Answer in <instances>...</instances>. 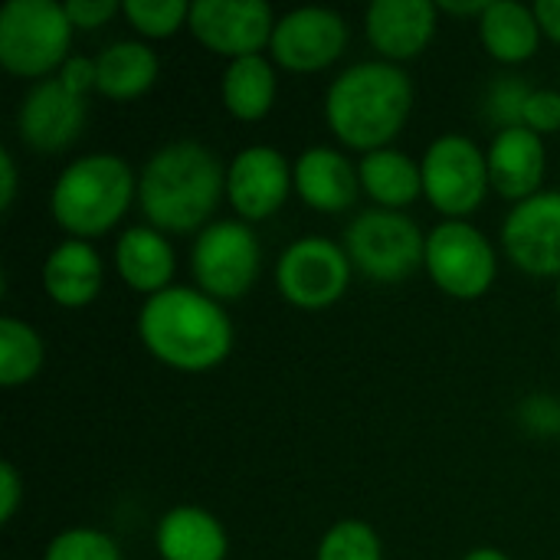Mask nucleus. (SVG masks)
I'll return each instance as SVG.
<instances>
[{"mask_svg":"<svg viewBox=\"0 0 560 560\" xmlns=\"http://www.w3.org/2000/svg\"><path fill=\"white\" fill-rule=\"evenodd\" d=\"M144 348L167 368L200 374L217 368L233 348V325L217 299L194 289H164L141 308Z\"/></svg>","mask_w":560,"mask_h":560,"instance_id":"f257e3e1","label":"nucleus"},{"mask_svg":"<svg viewBox=\"0 0 560 560\" xmlns=\"http://www.w3.org/2000/svg\"><path fill=\"white\" fill-rule=\"evenodd\" d=\"M413 105V85L407 72L387 59L358 62L345 69L325 102V115L338 141L354 151H381L407 121Z\"/></svg>","mask_w":560,"mask_h":560,"instance_id":"f03ea898","label":"nucleus"},{"mask_svg":"<svg viewBox=\"0 0 560 560\" xmlns=\"http://www.w3.org/2000/svg\"><path fill=\"white\" fill-rule=\"evenodd\" d=\"M226 187L213 151L197 141H174L161 148L141 171L138 200L154 230H197L220 203Z\"/></svg>","mask_w":560,"mask_h":560,"instance_id":"7ed1b4c3","label":"nucleus"},{"mask_svg":"<svg viewBox=\"0 0 560 560\" xmlns=\"http://www.w3.org/2000/svg\"><path fill=\"white\" fill-rule=\"evenodd\" d=\"M135 190L138 180L118 154H89L59 174L49 207L66 233L98 236L125 217Z\"/></svg>","mask_w":560,"mask_h":560,"instance_id":"20e7f679","label":"nucleus"},{"mask_svg":"<svg viewBox=\"0 0 560 560\" xmlns=\"http://www.w3.org/2000/svg\"><path fill=\"white\" fill-rule=\"evenodd\" d=\"M72 20L52 0H10L0 10V62L7 72L39 79L62 66L72 43Z\"/></svg>","mask_w":560,"mask_h":560,"instance_id":"39448f33","label":"nucleus"},{"mask_svg":"<svg viewBox=\"0 0 560 560\" xmlns=\"http://www.w3.org/2000/svg\"><path fill=\"white\" fill-rule=\"evenodd\" d=\"M348 259L377 282H400L427 259L420 226L397 210H368L345 233Z\"/></svg>","mask_w":560,"mask_h":560,"instance_id":"423d86ee","label":"nucleus"},{"mask_svg":"<svg viewBox=\"0 0 560 560\" xmlns=\"http://www.w3.org/2000/svg\"><path fill=\"white\" fill-rule=\"evenodd\" d=\"M420 171H423V194L450 220H463L466 213H472L482 203L486 190L492 187L486 154L463 135L436 138L423 154Z\"/></svg>","mask_w":560,"mask_h":560,"instance_id":"0eeeda50","label":"nucleus"},{"mask_svg":"<svg viewBox=\"0 0 560 560\" xmlns=\"http://www.w3.org/2000/svg\"><path fill=\"white\" fill-rule=\"evenodd\" d=\"M433 282L456 299H479L495 282V249L466 220H446L427 236V259Z\"/></svg>","mask_w":560,"mask_h":560,"instance_id":"6e6552de","label":"nucleus"},{"mask_svg":"<svg viewBox=\"0 0 560 560\" xmlns=\"http://www.w3.org/2000/svg\"><path fill=\"white\" fill-rule=\"evenodd\" d=\"M194 276L210 299H240L259 276L256 233L240 220H220L207 226L194 243Z\"/></svg>","mask_w":560,"mask_h":560,"instance_id":"1a4fd4ad","label":"nucleus"},{"mask_svg":"<svg viewBox=\"0 0 560 560\" xmlns=\"http://www.w3.org/2000/svg\"><path fill=\"white\" fill-rule=\"evenodd\" d=\"M351 279V259L338 243L322 236H305L292 243L276 269L279 292L299 308H328L335 305Z\"/></svg>","mask_w":560,"mask_h":560,"instance_id":"9d476101","label":"nucleus"},{"mask_svg":"<svg viewBox=\"0 0 560 560\" xmlns=\"http://www.w3.org/2000/svg\"><path fill=\"white\" fill-rule=\"evenodd\" d=\"M190 33L213 52L243 59L272 43V10L262 0H197L187 16Z\"/></svg>","mask_w":560,"mask_h":560,"instance_id":"9b49d317","label":"nucleus"},{"mask_svg":"<svg viewBox=\"0 0 560 560\" xmlns=\"http://www.w3.org/2000/svg\"><path fill=\"white\" fill-rule=\"evenodd\" d=\"M348 43V23L325 7H302L285 13L272 30V56L292 72H318L331 66Z\"/></svg>","mask_w":560,"mask_h":560,"instance_id":"f8f14e48","label":"nucleus"},{"mask_svg":"<svg viewBox=\"0 0 560 560\" xmlns=\"http://www.w3.org/2000/svg\"><path fill=\"white\" fill-rule=\"evenodd\" d=\"M502 243L509 259L532 276H560V194H535L522 200L505 226Z\"/></svg>","mask_w":560,"mask_h":560,"instance_id":"ddd939ff","label":"nucleus"},{"mask_svg":"<svg viewBox=\"0 0 560 560\" xmlns=\"http://www.w3.org/2000/svg\"><path fill=\"white\" fill-rule=\"evenodd\" d=\"M292 174L285 158L276 148L256 144L236 154V161L226 171V194L230 203L243 220H266L272 217L292 187Z\"/></svg>","mask_w":560,"mask_h":560,"instance_id":"4468645a","label":"nucleus"},{"mask_svg":"<svg viewBox=\"0 0 560 560\" xmlns=\"http://www.w3.org/2000/svg\"><path fill=\"white\" fill-rule=\"evenodd\" d=\"M20 138L36 151H62L69 148L85 125V102L72 95L59 79L36 82L16 115Z\"/></svg>","mask_w":560,"mask_h":560,"instance_id":"2eb2a0df","label":"nucleus"},{"mask_svg":"<svg viewBox=\"0 0 560 560\" xmlns=\"http://www.w3.org/2000/svg\"><path fill=\"white\" fill-rule=\"evenodd\" d=\"M364 20L374 49L387 62H400L427 49L436 30V7L430 0H374Z\"/></svg>","mask_w":560,"mask_h":560,"instance_id":"dca6fc26","label":"nucleus"},{"mask_svg":"<svg viewBox=\"0 0 560 560\" xmlns=\"http://www.w3.org/2000/svg\"><path fill=\"white\" fill-rule=\"evenodd\" d=\"M486 161H489V184L499 190V197L518 203L538 194L548 167L541 135H535L525 125L499 131Z\"/></svg>","mask_w":560,"mask_h":560,"instance_id":"f3484780","label":"nucleus"},{"mask_svg":"<svg viewBox=\"0 0 560 560\" xmlns=\"http://www.w3.org/2000/svg\"><path fill=\"white\" fill-rule=\"evenodd\" d=\"M292 180H295L299 197L322 213L348 210L361 190V174L335 148H308L295 161Z\"/></svg>","mask_w":560,"mask_h":560,"instance_id":"a211bd4d","label":"nucleus"},{"mask_svg":"<svg viewBox=\"0 0 560 560\" xmlns=\"http://www.w3.org/2000/svg\"><path fill=\"white\" fill-rule=\"evenodd\" d=\"M43 289L66 308L89 305L102 289V259L85 240H66L43 266Z\"/></svg>","mask_w":560,"mask_h":560,"instance_id":"6ab92c4d","label":"nucleus"},{"mask_svg":"<svg viewBox=\"0 0 560 560\" xmlns=\"http://www.w3.org/2000/svg\"><path fill=\"white\" fill-rule=\"evenodd\" d=\"M115 266L135 292L158 295L171 289L167 282L174 276V249L158 230L131 226L115 246Z\"/></svg>","mask_w":560,"mask_h":560,"instance_id":"aec40b11","label":"nucleus"},{"mask_svg":"<svg viewBox=\"0 0 560 560\" xmlns=\"http://www.w3.org/2000/svg\"><path fill=\"white\" fill-rule=\"evenodd\" d=\"M158 551L164 560H223L226 535L203 509H174L158 525Z\"/></svg>","mask_w":560,"mask_h":560,"instance_id":"412c9836","label":"nucleus"},{"mask_svg":"<svg viewBox=\"0 0 560 560\" xmlns=\"http://www.w3.org/2000/svg\"><path fill=\"white\" fill-rule=\"evenodd\" d=\"M482 43L499 62H525L538 52L541 43V23L535 10L515 3V0H495L479 16Z\"/></svg>","mask_w":560,"mask_h":560,"instance_id":"4be33fe9","label":"nucleus"},{"mask_svg":"<svg viewBox=\"0 0 560 560\" xmlns=\"http://www.w3.org/2000/svg\"><path fill=\"white\" fill-rule=\"evenodd\" d=\"M95 69H98L95 89L105 98L125 102V98H138L141 92H148L154 85V79H158V56L144 43L121 39V43H112L108 49L98 52Z\"/></svg>","mask_w":560,"mask_h":560,"instance_id":"5701e85b","label":"nucleus"},{"mask_svg":"<svg viewBox=\"0 0 560 560\" xmlns=\"http://www.w3.org/2000/svg\"><path fill=\"white\" fill-rule=\"evenodd\" d=\"M358 174H361V187L368 190V197L387 210L413 203L423 190V171L413 164V158L394 148L364 154Z\"/></svg>","mask_w":560,"mask_h":560,"instance_id":"b1692460","label":"nucleus"},{"mask_svg":"<svg viewBox=\"0 0 560 560\" xmlns=\"http://www.w3.org/2000/svg\"><path fill=\"white\" fill-rule=\"evenodd\" d=\"M276 98V72L272 66L256 52L233 59L223 75V105L240 121H259Z\"/></svg>","mask_w":560,"mask_h":560,"instance_id":"393cba45","label":"nucleus"},{"mask_svg":"<svg viewBox=\"0 0 560 560\" xmlns=\"http://www.w3.org/2000/svg\"><path fill=\"white\" fill-rule=\"evenodd\" d=\"M43 364V341L39 335L16 318L0 322V384L16 387L30 381Z\"/></svg>","mask_w":560,"mask_h":560,"instance_id":"a878e982","label":"nucleus"},{"mask_svg":"<svg viewBox=\"0 0 560 560\" xmlns=\"http://www.w3.org/2000/svg\"><path fill=\"white\" fill-rule=\"evenodd\" d=\"M318 560H381V541L371 525L348 518L322 538Z\"/></svg>","mask_w":560,"mask_h":560,"instance_id":"bb28decb","label":"nucleus"},{"mask_svg":"<svg viewBox=\"0 0 560 560\" xmlns=\"http://www.w3.org/2000/svg\"><path fill=\"white\" fill-rule=\"evenodd\" d=\"M121 10L138 33L154 36V39L177 33L180 23L190 16V7L184 0H125Z\"/></svg>","mask_w":560,"mask_h":560,"instance_id":"cd10ccee","label":"nucleus"},{"mask_svg":"<svg viewBox=\"0 0 560 560\" xmlns=\"http://www.w3.org/2000/svg\"><path fill=\"white\" fill-rule=\"evenodd\" d=\"M43 560H121L118 545L92 528H72L52 538Z\"/></svg>","mask_w":560,"mask_h":560,"instance_id":"c85d7f7f","label":"nucleus"},{"mask_svg":"<svg viewBox=\"0 0 560 560\" xmlns=\"http://www.w3.org/2000/svg\"><path fill=\"white\" fill-rule=\"evenodd\" d=\"M535 89H528L525 82H518L515 75H505L502 82L492 85L489 92V118L492 121H502V131L505 128H518L525 125V105H528V95Z\"/></svg>","mask_w":560,"mask_h":560,"instance_id":"c756f323","label":"nucleus"},{"mask_svg":"<svg viewBox=\"0 0 560 560\" xmlns=\"http://www.w3.org/2000/svg\"><path fill=\"white\" fill-rule=\"evenodd\" d=\"M525 128H532L535 135L560 131V92L535 89V92L528 95V105H525Z\"/></svg>","mask_w":560,"mask_h":560,"instance_id":"7c9ffc66","label":"nucleus"},{"mask_svg":"<svg viewBox=\"0 0 560 560\" xmlns=\"http://www.w3.org/2000/svg\"><path fill=\"white\" fill-rule=\"evenodd\" d=\"M95 79H98V69H95V59H85V56H69L59 69V82L72 92V95H85L89 89H95Z\"/></svg>","mask_w":560,"mask_h":560,"instance_id":"2f4dec72","label":"nucleus"},{"mask_svg":"<svg viewBox=\"0 0 560 560\" xmlns=\"http://www.w3.org/2000/svg\"><path fill=\"white\" fill-rule=\"evenodd\" d=\"M115 10H118L115 0H69L66 3V16L79 30H92V26L105 23L108 16H115Z\"/></svg>","mask_w":560,"mask_h":560,"instance_id":"473e14b6","label":"nucleus"},{"mask_svg":"<svg viewBox=\"0 0 560 560\" xmlns=\"http://www.w3.org/2000/svg\"><path fill=\"white\" fill-rule=\"evenodd\" d=\"M23 495V482L10 463H0V522H10Z\"/></svg>","mask_w":560,"mask_h":560,"instance_id":"72a5a7b5","label":"nucleus"},{"mask_svg":"<svg viewBox=\"0 0 560 560\" xmlns=\"http://www.w3.org/2000/svg\"><path fill=\"white\" fill-rule=\"evenodd\" d=\"M525 420H528V427H538V430H558L560 407L551 404L548 397H535L525 404Z\"/></svg>","mask_w":560,"mask_h":560,"instance_id":"f704fd0d","label":"nucleus"},{"mask_svg":"<svg viewBox=\"0 0 560 560\" xmlns=\"http://www.w3.org/2000/svg\"><path fill=\"white\" fill-rule=\"evenodd\" d=\"M13 197H16V167H13L10 151H0V207L10 210Z\"/></svg>","mask_w":560,"mask_h":560,"instance_id":"c9c22d12","label":"nucleus"},{"mask_svg":"<svg viewBox=\"0 0 560 560\" xmlns=\"http://www.w3.org/2000/svg\"><path fill=\"white\" fill-rule=\"evenodd\" d=\"M535 16L541 23V33H548L555 43H560V0H541L535 7Z\"/></svg>","mask_w":560,"mask_h":560,"instance_id":"e433bc0d","label":"nucleus"},{"mask_svg":"<svg viewBox=\"0 0 560 560\" xmlns=\"http://www.w3.org/2000/svg\"><path fill=\"white\" fill-rule=\"evenodd\" d=\"M463 560H509L502 551H495V548H476L472 555H466Z\"/></svg>","mask_w":560,"mask_h":560,"instance_id":"4c0bfd02","label":"nucleus"},{"mask_svg":"<svg viewBox=\"0 0 560 560\" xmlns=\"http://www.w3.org/2000/svg\"><path fill=\"white\" fill-rule=\"evenodd\" d=\"M558 305H560V285H558Z\"/></svg>","mask_w":560,"mask_h":560,"instance_id":"58836bf2","label":"nucleus"}]
</instances>
